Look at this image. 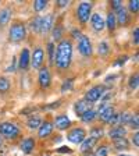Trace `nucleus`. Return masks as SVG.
Returning a JSON list of instances; mask_svg holds the SVG:
<instances>
[{"mask_svg":"<svg viewBox=\"0 0 139 156\" xmlns=\"http://www.w3.org/2000/svg\"><path fill=\"white\" fill-rule=\"evenodd\" d=\"M70 123L71 121H70V119L67 116H57L54 121L56 127H57L58 130H67L68 127H70Z\"/></svg>","mask_w":139,"mask_h":156,"instance_id":"16","label":"nucleus"},{"mask_svg":"<svg viewBox=\"0 0 139 156\" xmlns=\"http://www.w3.org/2000/svg\"><path fill=\"white\" fill-rule=\"evenodd\" d=\"M116 21H118V24H121V25H127L128 24V13H127V10L124 7L117 10Z\"/></svg>","mask_w":139,"mask_h":156,"instance_id":"18","label":"nucleus"},{"mask_svg":"<svg viewBox=\"0 0 139 156\" xmlns=\"http://www.w3.org/2000/svg\"><path fill=\"white\" fill-rule=\"evenodd\" d=\"M91 10H92V4L88 3V2H82L77 9V16L78 20L81 21L82 24H85L89 20V16H91Z\"/></svg>","mask_w":139,"mask_h":156,"instance_id":"5","label":"nucleus"},{"mask_svg":"<svg viewBox=\"0 0 139 156\" xmlns=\"http://www.w3.org/2000/svg\"><path fill=\"white\" fill-rule=\"evenodd\" d=\"M58 152H67V153H71V149H70V148H60V149H58Z\"/></svg>","mask_w":139,"mask_h":156,"instance_id":"45","label":"nucleus"},{"mask_svg":"<svg viewBox=\"0 0 139 156\" xmlns=\"http://www.w3.org/2000/svg\"><path fill=\"white\" fill-rule=\"evenodd\" d=\"M78 49H79V52H81L82 56H91L92 55V45H91V41L89 38L85 35H82L79 38V43H78Z\"/></svg>","mask_w":139,"mask_h":156,"instance_id":"7","label":"nucleus"},{"mask_svg":"<svg viewBox=\"0 0 139 156\" xmlns=\"http://www.w3.org/2000/svg\"><path fill=\"white\" fill-rule=\"evenodd\" d=\"M138 87H139V81H138V74H135V75H132V77L130 78V88L131 89H138Z\"/></svg>","mask_w":139,"mask_h":156,"instance_id":"29","label":"nucleus"},{"mask_svg":"<svg viewBox=\"0 0 139 156\" xmlns=\"http://www.w3.org/2000/svg\"><path fill=\"white\" fill-rule=\"evenodd\" d=\"M33 148H35V141L32 138H26L21 142V151L24 153H31L33 151Z\"/></svg>","mask_w":139,"mask_h":156,"instance_id":"19","label":"nucleus"},{"mask_svg":"<svg viewBox=\"0 0 139 156\" xmlns=\"http://www.w3.org/2000/svg\"><path fill=\"white\" fill-rule=\"evenodd\" d=\"M46 6H47V2L46 0H36L35 3H33V9H35V11H42V10L46 9Z\"/></svg>","mask_w":139,"mask_h":156,"instance_id":"27","label":"nucleus"},{"mask_svg":"<svg viewBox=\"0 0 139 156\" xmlns=\"http://www.w3.org/2000/svg\"><path fill=\"white\" fill-rule=\"evenodd\" d=\"M97 140H95V138H92V136H89V138H85L84 141H82V146H81V151L82 152H88V151H91L92 148L95 146V144H96Z\"/></svg>","mask_w":139,"mask_h":156,"instance_id":"20","label":"nucleus"},{"mask_svg":"<svg viewBox=\"0 0 139 156\" xmlns=\"http://www.w3.org/2000/svg\"><path fill=\"white\" fill-rule=\"evenodd\" d=\"M110 124H120V114L118 113H114V116L110 119V121H109Z\"/></svg>","mask_w":139,"mask_h":156,"instance_id":"39","label":"nucleus"},{"mask_svg":"<svg viewBox=\"0 0 139 156\" xmlns=\"http://www.w3.org/2000/svg\"><path fill=\"white\" fill-rule=\"evenodd\" d=\"M113 116H114V109L111 106H106L102 110H99V117H100V120L103 123H109Z\"/></svg>","mask_w":139,"mask_h":156,"instance_id":"13","label":"nucleus"},{"mask_svg":"<svg viewBox=\"0 0 139 156\" xmlns=\"http://www.w3.org/2000/svg\"><path fill=\"white\" fill-rule=\"evenodd\" d=\"M102 135H103V130H102V128H93V130L91 131V136L95 138V140H99Z\"/></svg>","mask_w":139,"mask_h":156,"instance_id":"32","label":"nucleus"},{"mask_svg":"<svg viewBox=\"0 0 139 156\" xmlns=\"http://www.w3.org/2000/svg\"><path fill=\"white\" fill-rule=\"evenodd\" d=\"M120 156H131V155H120Z\"/></svg>","mask_w":139,"mask_h":156,"instance_id":"47","label":"nucleus"},{"mask_svg":"<svg viewBox=\"0 0 139 156\" xmlns=\"http://www.w3.org/2000/svg\"><path fill=\"white\" fill-rule=\"evenodd\" d=\"M11 18V11L9 9H3L0 11V25H6Z\"/></svg>","mask_w":139,"mask_h":156,"instance_id":"21","label":"nucleus"},{"mask_svg":"<svg viewBox=\"0 0 139 156\" xmlns=\"http://www.w3.org/2000/svg\"><path fill=\"white\" fill-rule=\"evenodd\" d=\"M58 6H60V7H65V6H67V4H68V2H67V0H58Z\"/></svg>","mask_w":139,"mask_h":156,"instance_id":"44","label":"nucleus"},{"mask_svg":"<svg viewBox=\"0 0 139 156\" xmlns=\"http://www.w3.org/2000/svg\"><path fill=\"white\" fill-rule=\"evenodd\" d=\"M39 18H40V17H36L32 23H31V28H32V31H35V32H38V28H39Z\"/></svg>","mask_w":139,"mask_h":156,"instance_id":"38","label":"nucleus"},{"mask_svg":"<svg viewBox=\"0 0 139 156\" xmlns=\"http://www.w3.org/2000/svg\"><path fill=\"white\" fill-rule=\"evenodd\" d=\"M109 135H110V138H113V140H117V138H125L127 130L123 126H117V127H114V128H111Z\"/></svg>","mask_w":139,"mask_h":156,"instance_id":"15","label":"nucleus"},{"mask_svg":"<svg viewBox=\"0 0 139 156\" xmlns=\"http://www.w3.org/2000/svg\"><path fill=\"white\" fill-rule=\"evenodd\" d=\"M53 27V16L49 14L46 17H40L39 18V28H38V34H46L49 29Z\"/></svg>","mask_w":139,"mask_h":156,"instance_id":"8","label":"nucleus"},{"mask_svg":"<svg viewBox=\"0 0 139 156\" xmlns=\"http://www.w3.org/2000/svg\"><path fill=\"white\" fill-rule=\"evenodd\" d=\"M95 156H107V148L106 146H100V148L96 151V155Z\"/></svg>","mask_w":139,"mask_h":156,"instance_id":"37","label":"nucleus"},{"mask_svg":"<svg viewBox=\"0 0 139 156\" xmlns=\"http://www.w3.org/2000/svg\"><path fill=\"white\" fill-rule=\"evenodd\" d=\"M104 91H106L104 87H102V85H96V87L91 88V89L86 92V95H85V101L89 102V103H95V102H97L102 96H103Z\"/></svg>","mask_w":139,"mask_h":156,"instance_id":"3","label":"nucleus"},{"mask_svg":"<svg viewBox=\"0 0 139 156\" xmlns=\"http://www.w3.org/2000/svg\"><path fill=\"white\" fill-rule=\"evenodd\" d=\"M61 34H63V29H61V27H56L54 29H53V38L57 41V39H60L61 38Z\"/></svg>","mask_w":139,"mask_h":156,"instance_id":"36","label":"nucleus"},{"mask_svg":"<svg viewBox=\"0 0 139 156\" xmlns=\"http://www.w3.org/2000/svg\"><path fill=\"white\" fill-rule=\"evenodd\" d=\"M95 117H96V112L92 110V109H89V110H86L84 114H82L81 119H82V121H84V123H91Z\"/></svg>","mask_w":139,"mask_h":156,"instance_id":"24","label":"nucleus"},{"mask_svg":"<svg viewBox=\"0 0 139 156\" xmlns=\"http://www.w3.org/2000/svg\"><path fill=\"white\" fill-rule=\"evenodd\" d=\"M91 23H92V27H93V29H95V31H97V32L103 31L104 27H106V23H104V20L102 18V16H100L99 13H95L93 16H92Z\"/></svg>","mask_w":139,"mask_h":156,"instance_id":"9","label":"nucleus"},{"mask_svg":"<svg viewBox=\"0 0 139 156\" xmlns=\"http://www.w3.org/2000/svg\"><path fill=\"white\" fill-rule=\"evenodd\" d=\"M85 138H86V133H85V130L78 128V127L74 128V130H71L67 134V140L72 144H81Z\"/></svg>","mask_w":139,"mask_h":156,"instance_id":"6","label":"nucleus"},{"mask_svg":"<svg viewBox=\"0 0 139 156\" xmlns=\"http://www.w3.org/2000/svg\"><path fill=\"white\" fill-rule=\"evenodd\" d=\"M107 53H109V45H107V42H102L100 45H99V55L106 56Z\"/></svg>","mask_w":139,"mask_h":156,"instance_id":"30","label":"nucleus"},{"mask_svg":"<svg viewBox=\"0 0 139 156\" xmlns=\"http://www.w3.org/2000/svg\"><path fill=\"white\" fill-rule=\"evenodd\" d=\"M86 156H95V155H92V153H89V155H86Z\"/></svg>","mask_w":139,"mask_h":156,"instance_id":"46","label":"nucleus"},{"mask_svg":"<svg viewBox=\"0 0 139 156\" xmlns=\"http://www.w3.org/2000/svg\"><path fill=\"white\" fill-rule=\"evenodd\" d=\"M52 131H53V124L49 123V121H45V123H42L40 127H39L38 135L40 136V138H46V136H49L52 134Z\"/></svg>","mask_w":139,"mask_h":156,"instance_id":"14","label":"nucleus"},{"mask_svg":"<svg viewBox=\"0 0 139 156\" xmlns=\"http://www.w3.org/2000/svg\"><path fill=\"white\" fill-rule=\"evenodd\" d=\"M131 117H132V114L130 113V112H124V113L120 114V124H128L131 120Z\"/></svg>","mask_w":139,"mask_h":156,"instance_id":"28","label":"nucleus"},{"mask_svg":"<svg viewBox=\"0 0 139 156\" xmlns=\"http://www.w3.org/2000/svg\"><path fill=\"white\" fill-rule=\"evenodd\" d=\"M89 107H91V103H89V102H86L85 99L78 101L77 103H75V113H77L78 116H82V114H84L86 110H89Z\"/></svg>","mask_w":139,"mask_h":156,"instance_id":"17","label":"nucleus"},{"mask_svg":"<svg viewBox=\"0 0 139 156\" xmlns=\"http://www.w3.org/2000/svg\"><path fill=\"white\" fill-rule=\"evenodd\" d=\"M107 25V28L110 29V31H114L116 29V25H117V21H116V14L114 13H109L107 16V21H104Z\"/></svg>","mask_w":139,"mask_h":156,"instance_id":"23","label":"nucleus"},{"mask_svg":"<svg viewBox=\"0 0 139 156\" xmlns=\"http://www.w3.org/2000/svg\"><path fill=\"white\" fill-rule=\"evenodd\" d=\"M0 145H2V136H0Z\"/></svg>","mask_w":139,"mask_h":156,"instance_id":"48","label":"nucleus"},{"mask_svg":"<svg viewBox=\"0 0 139 156\" xmlns=\"http://www.w3.org/2000/svg\"><path fill=\"white\" fill-rule=\"evenodd\" d=\"M39 84L42 88H47L50 85V73L46 67L39 71Z\"/></svg>","mask_w":139,"mask_h":156,"instance_id":"12","label":"nucleus"},{"mask_svg":"<svg viewBox=\"0 0 139 156\" xmlns=\"http://www.w3.org/2000/svg\"><path fill=\"white\" fill-rule=\"evenodd\" d=\"M47 49H49V56H50V63H54V45L53 43H49L47 45Z\"/></svg>","mask_w":139,"mask_h":156,"instance_id":"35","label":"nucleus"},{"mask_svg":"<svg viewBox=\"0 0 139 156\" xmlns=\"http://www.w3.org/2000/svg\"><path fill=\"white\" fill-rule=\"evenodd\" d=\"M40 124H42V120H40L39 117H31L28 120L29 128H38V127H40Z\"/></svg>","mask_w":139,"mask_h":156,"instance_id":"25","label":"nucleus"},{"mask_svg":"<svg viewBox=\"0 0 139 156\" xmlns=\"http://www.w3.org/2000/svg\"><path fill=\"white\" fill-rule=\"evenodd\" d=\"M25 27L23 24H14L11 28H10V39L14 41V42H19V41H23L25 38Z\"/></svg>","mask_w":139,"mask_h":156,"instance_id":"4","label":"nucleus"},{"mask_svg":"<svg viewBox=\"0 0 139 156\" xmlns=\"http://www.w3.org/2000/svg\"><path fill=\"white\" fill-rule=\"evenodd\" d=\"M113 7H114V9H117V10L121 9V2H120V0H114V2H113Z\"/></svg>","mask_w":139,"mask_h":156,"instance_id":"43","label":"nucleus"},{"mask_svg":"<svg viewBox=\"0 0 139 156\" xmlns=\"http://www.w3.org/2000/svg\"><path fill=\"white\" fill-rule=\"evenodd\" d=\"M72 58V45L70 41L64 39L58 43L57 46V55H56V66L58 68H68Z\"/></svg>","mask_w":139,"mask_h":156,"instance_id":"1","label":"nucleus"},{"mask_svg":"<svg viewBox=\"0 0 139 156\" xmlns=\"http://www.w3.org/2000/svg\"><path fill=\"white\" fill-rule=\"evenodd\" d=\"M128 124H131V127H132V128L138 130V127H139V116H138V114H135V116L131 117V120H130V123H128Z\"/></svg>","mask_w":139,"mask_h":156,"instance_id":"33","label":"nucleus"},{"mask_svg":"<svg viewBox=\"0 0 139 156\" xmlns=\"http://www.w3.org/2000/svg\"><path fill=\"white\" fill-rule=\"evenodd\" d=\"M114 146L120 151H125L130 148V144H128V141L125 138H117V140H114Z\"/></svg>","mask_w":139,"mask_h":156,"instance_id":"22","label":"nucleus"},{"mask_svg":"<svg viewBox=\"0 0 139 156\" xmlns=\"http://www.w3.org/2000/svg\"><path fill=\"white\" fill-rule=\"evenodd\" d=\"M72 36H74L75 39H79L82 36V34H81V31H77V29H74L72 31Z\"/></svg>","mask_w":139,"mask_h":156,"instance_id":"42","label":"nucleus"},{"mask_svg":"<svg viewBox=\"0 0 139 156\" xmlns=\"http://www.w3.org/2000/svg\"><path fill=\"white\" fill-rule=\"evenodd\" d=\"M10 89V81L6 77H0V92H7Z\"/></svg>","mask_w":139,"mask_h":156,"instance_id":"26","label":"nucleus"},{"mask_svg":"<svg viewBox=\"0 0 139 156\" xmlns=\"http://www.w3.org/2000/svg\"><path fill=\"white\" fill-rule=\"evenodd\" d=\"M31 62V56H29V50L28 49H23V52L19 55V62H18V67L21 70H26Z\"/></svg>","mask_w":139,"mask_h":156,"instance_id":"11","label":"nucleus"},{"mask_svg":"<svg viewBox=\"0 0 139 156\" xmlns=\"http://www.w3.org/2000/svg\"><path fill=\"white\" fill-rule=\"evenodd\" d=\"M72 84H74V81H72V80H67V81L61 85V92L71 91V89H72Z\"/></svg>","mask_w":139,"mask_h":156,"instance_id":"31","label":"nucleus"},{"mask_svg":"<svg viewBox=\"0 0 139 156\" xmlns=\"http://www.w3.org/2000/svg\"><path fill=\"white\" fill-rule=\"evenodd\" d=\"M132 142H134V145H135V146H138V145H139V134H138V133H135V134H134Z\"/></svg>","mask_w":139,"mask_h":156,"instance_id":"41","label":"nucleus"},{"mask_svg":"<svg viewBox=\"0 0 139 156\" xmlns=\"http://www.w3.org/2000/svg\"><path fill=\"white\" fill-rule=\"evenodd\" d=\"M138 34H139V29L138 28H135L134 29V34H132V38H134V42H135V45H138L139 43V39H138Z\"/></svg>","mask_w":139,"mask_h":156,"instance_id":"40","label":"nucleus"},{"mask_svg":"<svg viewBox=\"0 0 139 156\" xmlns=\"http://www.w3.org/2000/svg\"><path fill=\"white\" fill-rule=\"evenodd\" d=\"M0 134L9 140H14L19 135V128L13 123H2L0 124Z\"/></svg>","mask_w":139,"mask_h":156,"instance_id":"2","label":"nucleus"},{"mask_svg":"<svg viewBox=\"0 0 139 156\" xmlns=\"http://www.w3.org/2000/svg\"><path fill=\"white\" fill-rule=\"evenodd\" d=\"M43 57H45V53H43V50L40 48H38L33 52L32 57H31V63H32V67L33 68H39L40 66H42L43 63Z\"/></svg>","mask_w":139,"mask_h":156,"instance_id":"10","label":"nucleus"},{"mask_svg":"<svg viewBox=\"0 0 139 156\" xmlns=\"http://www.w3.org/2000/svg\"><path fill=\"white\" fill-rule=\"evenodd\" d=\"M139 10V2L138 0H131L130 2V11L131 13H138Z\"/></svg>","mask_w":139,"mask_h":156,"instance_id":"34","label":"nucleus"}]
</instances>
